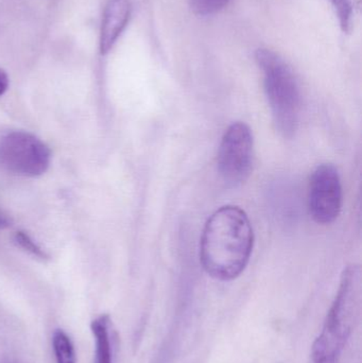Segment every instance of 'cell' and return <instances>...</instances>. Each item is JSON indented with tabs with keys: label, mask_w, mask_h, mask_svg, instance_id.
Masks as SVG:
<instances>
[{
	"label": "cell",
	"mask_w": 362,
	"mask_h": 363,
	"mask_svg": "<svg viewBox=\"0 0 362 363\" xmlns=\"http://www.w3.org/2000/svg\"><path fill=\"white\" fill-rule=\"evenodd\" d=\"M254 233L244 211L227 205L217 209L204 226L200 240V262L213 279H237L250 262Z\"/></svg>",
	"instance_id": "6da1fadb"
},
{
	"label": "cell",
	"mask_w": 362,
	"mask_h": 363,
	"mask_svg": "<svg viewBox=\"0 0 362 363\" xmlns=\"http://www.w3.org/2000/svg\"><path fill=\"white\" fill-rule=\"evenodd\" d=\"M362 306V272L357 264L344 269L339 289L315 341L310 363H338L352 335Z\"/></svg>",
	"instance_id": "7a4b0ae2"
},
{
	"label": "cell",
	"mask_w": 362,
	"mask_h": 363,
	"mask_svg": "<svg viewBox=\"0 0 362 363\" xmlns=\"http://www.w3.org/2000/svg\"><path fill=\"white\" fill-rule=\"evenodd\" d=\"M255 60L264 74L265 93L276 129L285 138H293L301 112V91L295 72L283 57L269 49H259Z\"/></svg>",
	"instance_id": "3957f363"
},
{
	"label": "cell",
	"mask_w": 362,
	"mask_h": 363,
	"mask_svg": "<svg viewBox=\"0 0 362 363\" xmlns=\"http://www.w3.org/2000/svg\"><path fill=\"white\" fill-rule=\"evenodd\" d=\"M50 161V149L29 132H11L0 140V162L13 174L28 178L42 176Z\"/></svg>",
	"instance_id": "277c9868"
},
{
	"label": "cell",
	"mask_w": 362,
	"mask_h": 363,
	"mask_svg": "<svg viewBox=\"0 0 362 363\" xmlns=\"http://www.w3.org/2000/svg\"><path fill=\"white\" fill-rule=\"evenodd\" d=\"M253 135L244 123H234L225 130L219 146L218 172L229 187L248 180L253 165Z\"/></svg>",
	"instance_id": "5b68a950"
},
{
	"label": "cell",
	"mask_w": 362,
	"mask_h": 363,
	"mask_svg": "<svg viewBox=\"0 0 362 363\" xmlns=\"http://www.w3.org/2000/svg\"><path fill=\"white\" fill-rule=\"evenodd\" d=\"M342 207V185L337 168L332 164L318 166L308 186V211L318 224H331Z\"/></svg>",
	"instance_id": "8992f818"
},
{
	"label": "cell",
	"mask_w": 362,
	"mask_h": 363,
	"mask_svg": "<svg viewBox=\"0 0 362 363\" xmlns=\"http://www.w3.org/2000/svg\"><path fill=\"white\" fill-rule=\"evenodd\" d=\"M131 12L132 4L130 0H108L104 9L100 30V51L102 55H106L112 50L127 27Z\"/></svg>",
	"instance_id": "52a82bcc"
},
{
	"label": "cell",
	"mask_w": 362,
	"mask_h": 363,
	"mask_svg": "<svg viewBox=\"0 0 362 363\" xmlns=\"http://www.w3.org/2000/svg\"><path fill=\"white\" fill-rule=\"evenodd\" d=\"M108 318H98L91 324L96 340L95 363H112V345H111Z\"/></svg>",
	"instance_id": "ba28073f"
},
{
	"label": "cell",
	"mask_w": 362,
	"mask_h": 363,
	"mask_svg": "<svg viewBox=\"0 0 362 363\" xmlns=\"http://www.w3.org/2000/svg\"><path fill=\"white\" fill-rule=\"evenodd\" d=\"M344 33L352 31L361 9V0H329Z\"/></svg>",
	"instance_id": "9c48e42d"
},
{
	"label": "cell",
	"mask_w": 362,
	"mask_h": 363,
	"mask_svg": "<svg viewBox=\"0 0 362 363\" xmlns=\"http://www.w3.org/2000/svg\"><path fill=\"white\" fill-rule=\"evenodd\" d=\"M53 350L57 363H76L74 345L63 330H57L53 335Z\"/></svg>",
	"instance_id": "30bf717a"
},
{
	"label": "cell",
	"mask_w": 362,
	"mask_h": 363,
	"mask_svg": "<svg viewBox=\"0 0 362 363\" xmlns=\"http://www.w3.org/2000/svg\"><path fill=\"white\" fill-rule=\"evenodd\" d=\"M230 0H191L193 12L202 16L215 14L227 6Z\"/></svg>",
	"instance_id": "8fae6325"
},
{
	"label": "cell",
	"mask_w": 362,
	"mask_h": 363,
	"mask_svg": "<svg viewBox=\"0 0 362 363\" xmlns=\"http://www.w3.org/2000/svg\"><path fill=\"white\" fill-rule=\"evenodd\" d=\"M15 242H16L19 247L26 250V251L33 254L36 257H46V253H45L44 250H42L40 245H36V243L32 240L31 237L26 234V233L17 232L16 234H15Z\"/></svg>",
	"instance_id": "7c38bea8"
},
{
	"label": "cell",
	"mask_w": 362,
	"mask_h": 363,
	"mask_svg": "<svg viewBox=\"0 0 362 363\" xmlns=\"http://www.w3.org/2000/svg\"><path fill=\"white\" fill-rule=\"evenodd\" d=\"M9 89V77L4 70L0 69V96L4 95Z\"/></svg>",
	"instance_id": "4fadbf2b"
},
{
	"label": "cell",
	"mask_w": 362,
	"mask_h": 363,
	"mask_svg": "<svg viewBox=\"0 0 362 363\" xmlns=\"http://www.w3.org/2000/svg\"><path fill=\"white\" fill-rule=\"evenodd\" d=\"M11 221L9 219L8 216L4 215L2 211H0V228H6V226L10 225Z\"/></svg>",
	"instance_id": "5bb4252c"
}]
</instances>
